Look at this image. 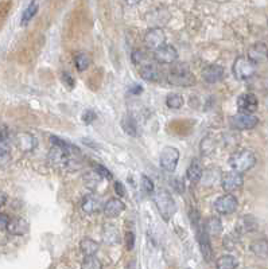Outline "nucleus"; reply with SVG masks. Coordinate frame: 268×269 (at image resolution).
<instances>
[{"label":"nucleus","instance_id":"nucleus-1","mask_svg":"<svg viewBox=\"0 0 268 269\" xmlns=\"http://www.w3.org/2000/svg\"><path fill=\"white\" fill-rule=\"evenodd\" d=\"M256 156L253 155L252 151L249 149H240V151H235V152L229 156L228 163L229 167L235 171L243 175V173H247L251 169L256 166Z\"/></svg>","mask_w":268,"mask_h":269},{"label":"nucleus","instance_id":"nucleus-2","mask_svg":"<svg viewBox=\"0 0 268 269\" xmlns=\"http://www.w3.org/2000/svg\"><path fill=\"white\" fill-rule=\"evenodd\" d=\"M167 82L172 86L180 88H190L196 85V77L189 70V68L184 64H176L174 68L168 72Z\"/></svg>","mask_w":268,"mask_h":269},{"label":"nucleus","instance_id":"nucleus-3","mask_svg":"<svg viewBox=\"0 0 268 269\" xmlns=\"http://www.w3.org/2000/svg\"><path fill=\"white\" fill-rule=\"evenodd\" d=\"M154 202L158 211H159L160 217L163 218L164 221L168 222L174 217V214L176 213V203L174 201V198L166 191H159L154 195Z\"/></svg>","mask_w":268,"mask_h":269},{"label":"nucleus","instance_id":"nucleus-4","mask_svg":"<svg viewBox=\"0 0 268 269\" xmlns=\"http://www.w3.org/2000/svg\"><path fill=\"white\" fill-rule=\"evenodd\" d=\"M256 65L251 62L247 57H239V58H236V61H235V64L232 66L233 76L240 81L252 78L256 74Z\"/></svg>","mask_w":268,"mask_h":269},{"label":"nucleus","instance_id":"nucleus-5","mask_svg":"<svg viewBox=\"0 0 268 269\" xmlns=\"http://www.w3.org/2000/svg\"><path fill=\"white\" fill-rule=\"evenodd\" d=\"M180 162V151L175 147H164L163 151L160 152L159 156V165L160 169L167 171V173H174L176 170Z\"/></svg>","mask_w":268,"mask_h":269},{"label":"nucleus","instance_id":"nucleus-6","mask_svg":"<svg viewBox=\"0 0 268 269\" xmlns=\"http://www.w3.org/2000/svg\"><path fill=\"white\" fill-rule=\"evenodd\" d=\"M239 201L233 194H224L214 201V210L221 216H231L236 213Z\"/></svg>","mask_w":268,"mask_h":269},{"label":"nucleus","instance_id":"nucleus-7","mask_svg":"<svg viewBox=\"0 0 268 269\" xmlns=\"http://www.w3.org/2000/svg\"><path fill=\"white\" fill-rule=\"evenodd\" d=\"M259 123L260 120L255 115H241V113L232 116L229 121L231 127L236 131H249V129L256 128Z\"/></svg>","mask_w":268,"mask_h":269},{"label":"nucleus","instance_id":"nucleus-8","mask_svg":"<svg viewBox=\"0 0 268 269\" xmlns=\"http://www.w3.org/2000/svg\"><path fill=\"white\" fill-rule=\"evenodd\" d=\"M197 241L200 245V250L202 253L205 261H210L213 258V249L210 245V237H209L204 229V224L197 221Z\"/></svg>","mask_w":268,"mask_h":269},{"label":"nucleus","instance_id":"nucleus-9","mask_svg":"<svg viewBox=\"0 0 268 269\" xmlns=\"http://www.w3.org/2000/svg\"><path fill=\"white\" fill-rule=\"evenodd\" d=\"M144 44L148 50H158L162 47L166 42V34L160 27H152L150 28L146 34H144Z\"/></svg>","mask_w":268,"mask_h":269},{"label":"nucleus","instance_id":"nucleus-10","mask_svg":"<svg viewBox=\"0 0 268 269\" xmlns=\"http://www.w3.org/2000/svg\"><path fill=\"white\" fill-rule=\"evenodd\" d=\"M237 108L241 115H253L259 108V100L253 93H243L237 98Z\"/></svg>","mask_w":268,"mask_h":269},{"label":"nucleus","instance_id":"nucleus-11","mask_svg":"<svg viewBox=\"0 0 268 269\" xmlns=\"http://www.w3.org/2000/svg\"><path fill=\"white\" fill-rule=\"evenodd\" d=\"M152 58H154L158 64L162 65L174 64V62L178 60V51H176V48L174 47V46H171V44L164 43L162 47H159L158 50L154 51Z\"/></svg>","mask_w":268,"mask_h":269},{"label":"nucleus","instance_id":"nucleus-12","mask_svg":"<svg viewBox=\"0 0 268 269\" xmlns=\"http://www.w3.org/2000/svg\"><path fill=\"white\" fill-rule=\"evenodd\" d=\"M243 185H244V178H243L241 174L235 173V171L224 174L222 178H221V186H222V190H224L227 194L236 191V190L240 189Z\"/></svg>","mask_w":268,"mask_h":269},{"label":"nucleus","instance_id":"nucleus-13","mask_svg":"<svg viewBox=\"0 0 268 269\" xmlns=\"http://www.w3.org/2000/svg\"><path fill=\"white\" fill-rule=\"evenodd\" d=\"M202 78L208 84H217L225 78V69L221 65H209L202 70Z\"/></svg>","mask_w":268,"mask_h":269},{"label":"nucleus","instance_id":"nucleus-14","mask_svg":"<svg viewBox=\"0 0 268 269\" xmlns=\"http://www.w3.org/2000/svg\"><path fill=\"white\" fill-rule=\"evenodd\" d=\"M15 143L22 152H31L38 147V140L28 132H19L15 136Z\"/></svg>","mask_w":268,"mask_h":269},{"label":"nucleus","instance_id":"nucleus-15","mask_svg":"<svg viewBox=\"0 0 268 269\" xmlns=\"http://www.w3.org/2000/svg\"><path fill=\"white\" fill-rule=\"evenodd\" d=\"M10 132L7 128L0 129V166L7 165L11 160V147H10Z\"/></svg>","mask_w":268,"mask_h":269},{"label":"nucleus","instance_id":"nucleus-16","mask_svg":"<svg viewBox=\"0 0 268 269\" xmlns=\"http://www.w3.org/2000/svg\"><path fill=\"white\" fill-rule=\"evenodd\" d=\"M251 62L253 64H264L267 60V44L264 42H257V43L252 44L248 50V57H247Z\"/></svg>","mask_w":268,"mask_h":269},{"label":"nucleus","instance_id":"nucleus-17","mask_svg":"<svg viewBox=\"0 0 268 269\" xmlns=\"http://www.w3.org/2000/svg\"><path fill=\"white\" fill-rule=\"evenodd\" d=\"M103 210H104V214L108 218H116L124 211L125 205L120 198H111V199L105 203L104 209Z\"/></svg>","mask_w":268,"mask_h":269},{"label":"nucleus","instance_id":"nucleus-18","mask_svg":"<svg viewBox=\"0 0 268 269\" xmlns=\"http://www.w3.org/2000/svg\"><path fill=\"white\" fill-rule=\"evenodd\" d=\"M28 229H30L28 222L26 220H23V218H10L7 230L8 233L12 234V236H24L28 232Z\"/></svg>","mask_w":268,"mask_h":269},{"label":"nucleus","instance_id":"nucleus-19","mask_svg":"<svg viewBox=\"0 0 268 269\" xmlns=\"http://www.w3.org/2000/svg\"><path fill=\"white\" fill-rule=\"evenodd\" d=\"M81 209L86 214H95L99 213L101 210V201L100 198H97L93 194H88L82 198L81 201Z\"/></svg>","mask_w":268,"mask_h":269},{"label":"nucleus","instance_id":"nucleus-20","mask_svg":"<svg viewBox=\"0 0 268 269\" xmlns=\"http://www.w3.org/2000/svg\"><path fill=\"white\" fill-rule=\"evenodd\" d=\"M257 229V220L252 216H244L236 222V232L239 234L252 233Z\"/></svg>","mask_w":268,"mask_h":269},{"label":"nucleus","instance_id":"nucleus-21","mask_svg":"<svg viewBox=\"0 0 268 269\" xmlns=\"http://www.w3.org/2000/svg\"><path fill=\"white\" fill-rule=\"evenodd\" d=\"M202 177H204V167L198 159H193L192 163L189 165L188 170H186V178L192 183H197L202 179Z\"/></svg>","mask_w":268,"mask_h":269},{"label":"nucleus","instance_id":"nucleus-22","mask_svg":"<svg viewBox=\"0 0 268 269\" xmlns=\"http://www.w3.org/2000/svg\"><path fill=\"white\" fill-rule=\"evenodd\" d=\"M101 234H103V241L107 245H115L120 241V233H119L116 226L112 225V224H105Z\"/></svg>","mask_w":268,"mask_h":269},{"label":"nucleus","instance_id":"nucleus-23","mask_svg":"<svg viewBox=\"0 0 268 269\" xmlns=\"http://www.w3.org/2000/svg\"><path fill=\"white\" fill-rule=\"evenodd\" d=\"M204 229L209 237L220 236L222 233V222L218 217H209L204 222Z\"/></svg>","mask_w":268,"mask_h":269},{"label":"nucleus","instance_id":"nucleus-24","mask_svg":"<svg viewBox=\"0 0 268 269\" xmlns=\"http://www.w3.org/2000/svg\"><path fill=\"white\" fill-rule=\"evenodd\" d=\"M160 72L152 64L144 65L140 68V77L148 82H158L160 80Z\"/></svg>","mask_w":268,"mask_h":269},{"label":"nucleus","instance_id":"nucleus-25","mask_svg":"<svg viewBox=\"0 0 268 269\" xmlns=\"http://www.w3.org/2000/svg\"><path fill=\"white\" fill-rule=\"evenodd\" d=\"M80 249L85 254V257L96 256V253L99 252V242L92 240V238H82L80 242Z\"/></svg>","mask_w":268,"mask_h":269},{"label":"nucleus","instance_id":"nucleus-26","mask_svg":"<svg viewBox=\"0 0 268 269\" xmlns=\"http://www.w3.org/2000/svg\"><path fill=\"white\" fill-rule=\"evenodd\" d=\"M251 250L255 256H257L259 258H263L265 260L268 256V244L265 238H261V240H256L251 244Z\"/></svg>","mask_w":268,"mask_h":269},{"label":"nucleus","instance_id":"nucleus-27","mask_svg":"<svg viewBox=\"0 0 268 269\" xmlns=\"http://www.w3.org/2000/svg\"><path fill=\"white\" fill-rule=\"evenodd\" d=\"M120 124L123 131H124L128 136H138V123H136V120L132 116L125 115V116L121 119Z\"/></svg>","mask_w":268,"mask_h":269},{"label":"nucleus","instance_id":"nucleus-28","mask_svg":"<svg viewBox=\"0 0 268 269\" xmlns=\"http://www.w3.org/2000/svg\"><path fill=\"white\" fill-rule=\"evenodd\" d=\"M237 266H239V261L231 254L221 256L216 262L217 269H237Z\"/></svg>","mask_w":268,"mask_h":269},{"label":"nucleus","instance_id":"nucleus-29","mask_svg":"<svg viewBox=\"0 0 268 269\" xmlns=\"http://www.w3.org/2000/svg\"><path fill=\"white\" fill-rule=\"evenodd\" d=\"M36 12H38V3H36V2H30L27 7H26V10L23 11L20 24H22V26H26V24L30 23L32 18L36 15Z\"/></svg>","mask_w":268,"mask_h":269},{"label":"nucleus","instance_id":"nucleus-30","mask_svg":"<svg viewBox=\"0 0 268 269\" xmlns=\"http://www.w3.org/2000/svg\"><path fill=\"white\" fill-rule=\"evenodd\" d=\"M74 65L78 72H85L91 66V57L86 52H78L74 57Z\"/></svg>","mask_w":268,"mask_h":269},{"label":"nucleus","instance_id":"nucleus-31","mask_svg":"<svg viewBox=\"0 0 268 269\" xmlns=\"http://www.w3.org/2000/svg\"><path fill=\"white\" fill-rule=\"evenodd\" d=\"M166 105L170 109H181L184 106V98L178 93H170L166 97Z\"/></svg>","mask_w":268,"mask_h":269},{"label":"nucleus","instance_id":"nucleus-32","mask_svg":"<svg viewBox=\"0 0 268 269\" xmlns=\"http://www.w3.org/2000/svg\"><path fill=\"white\" fill-rule=\"evenodd\" d=\"M91 166H92L93 171H95V174L96 175H99V178H104V179H107V181H112L113 179V175L112 173L109 171L107 167H104L103 165H99V163H95V162H92L91 163Z\"/></svg>","mask_w":268,"mask_h":269},{"label":"nucleus","instance_id":"nucleus-33","mask_svg":"<svg viewBox=\"0 0 268 269\" xmlns=\"http://www.w3.org/2000/svg\"><path fill=\"white\" fill-rule=\"evenodd\" d=\"M81 269H103V264L96 256H88L81 264Z\"/></svg>","mask_w":268,"mask_h":269},{"label":"nucleus","instance_id":"nucleus-34","mask_svg":"<svg viewBox=\"0 0 268 269\" xmlns=\"http://www.w3.org/2000/svg\"><path fill=\"white\" fill-rule=\"evenodd\" d=\"M131 58H132L133 64L135 65H142V66L150 65V62H148V54L144 51V50H140V48H138V50H135V51L132 52Z\"/></svg>","mask_w":268,"mask_h":269},{"label":"nucleus","instance_id":"nucleus-35","mask_svg":"<svg viewBox=\"0 0 268 269\" xmlns=\"http://www.w3.org/2000/svg\"><path fill=\"white\" fill-rule=\"evenodd\" d=\"M142 190L147 194H152L154 193V190H155L154 182H152L151 178H148L147 175H142Z\"/></svg>","mask_w":268,"mask_h":269},{"label":"nucleus","instance_id":"nucleus-36","mask_svg":"<svg viewBox=\"0 0 268 269\" xmlns=\"http://www.w3.org/2000/svg\"><path fill=\"white\" fill-rule=\"evenodd\" d=\"M125 246H127L128 250L133 249V246H135V234H133V232H127V234H125Z\"/></svg>","mask_w":268,"mask_h":269},{"label":"nucleus","instance_id":"nucleus-37","mask_svg":"<svg viewBox=\"0 0 268 269\" xmlns=\"http://www.w3.org/2000/svg\"><path fill=\"white\" fill-rule=\"evenodd\" d=\"M96 117H97L96 113L89 109V111H86V112L82 115V121L86 123V124H91V123H93V121L96 120Z\"/></svg>","mask_w":268,"mask_h":269},{"label":"nucleus","instance_id":"nucleus-38","mask_svg":"<svg viewBox=\"0 0 268 269\" xmlns=\"http://www.w3.org/2000/svg\"><path fill=\"white\" fill-rule=\"evenodd\" d=\"M62 81H64V84L68 85L70 89L74 88V78L70 76V73H62Z\"/></svg>","mask_w":268,"mask_h":269},{"label":"nucleus","instance_id":"nucleus-39","mask_svg":"<svg viewBox=\"0 0 268 269\" xmlns=\"http://www.w3.org/2000/svg\"><path fill=\"white\" fill-rule=\"evenodd\" d=\"M113 189H115V193H116L119 197H124L125 195V187L121 182H115Z\"/></svg>","mask_w":268,"mask_h":269},{"label":"nucleus","instance_id":"nucleus-40","mask_svg":"<svg viewBox=\"0 0 268 269\" xmlns=\"http://www.w3.org/2000/svg\"><path fill=\"white\" fill-rule=\"evenodd\" d=\"M10 217L6 213H0V230H7Z\"/></svg>","mask_w":268,"mask_h":269},{"label":"nucleus","instance_id":"nucleus-41","mask_svg":"<svg viewBox=\"0 0 268 269\" xmlns=\"http://www.w3.org/2000/svg\"><path fill=\"white\" fill-rule=\"evenodd\" d=\"M128 92L131 93V94H133V96H138V94H140V93H143V86H142V85L135 84L129 88Z\"/></svg>","mask_w":268,"mask_h":269},{"label":"nucleus","instance_id":"nucleus-42","mask_svg":"<svg viewBox=\"0 0 268 269\" xmlns=\"http://www.w3.org/2000/svg\"><path fill=\"white\" fill-rule=\"evenodd\" d=\"M7 199H8L7 194L3 193V191H0V207L7 203Z\"/></svg>","mask_w":268,"mask_h":269},{"label":"nucleus","instance_id":"nucleus-43","mask_svg":"<svg viewBox=\"0 0 268 269\" xmlns=\"http://www.w3.org/2000/svg\"><path fill=\"white\" fill-rule=\"evenodd\" d=\"M0 129H2V128H0Z\"/></svg>","mask_w":268,"mask_h":269}]
</instances>
